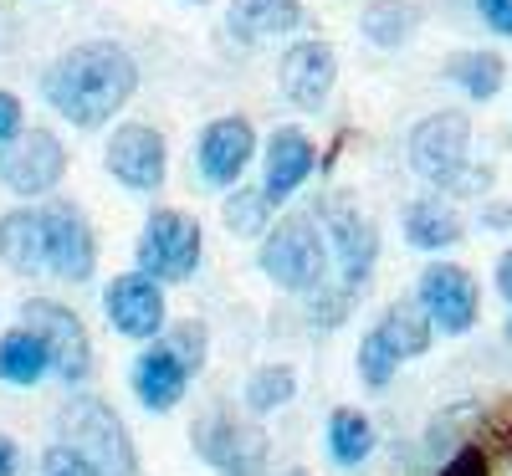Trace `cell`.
<instances>
[{
	"instance_id": "cell-1",
	"label": "cell",
	"mask_w": 512,
	"mask_h": 476,
	"mask_svg": "<svg viewBox=\"0 0 512 476\" xmlns=\"http://www.w3.org/2000/svg\"><path fill=\"white\" fill-rule=\"evenodd\" d=\"M41 93L72 128H103L139 93V67L118 41H82L47 67Z\"/></svg>"
},
{
	"instance_id": "cell-2",
	"label": "cell",
	"mask_w": 512,
	"mask_h": 476,
	"mask_svg": "<svg viewBox=\"0 0 512 476\" xmlns=\"http://www.w3.org/2000/svg\"><path fill=\"white\" fill-rule=\"evenodd\" d=\"M410 169L451 195H482L492 185V169H472V118L451 108L410 128Z\"/></svg>"
},
{
	"instance_id": "cell-3",
	"label": "cell",
	"mask_w": 512,
	"mask_h": 476,
	"mask_svg": "<svg viewBox=\"0 0 512 476\" xmlns=\"http://www.w3.org/2000/svg\"><path fill=\"white\" fill-rule=\"evenodd\" d=\"M256 267L282 292H318L328 282V241H323L318 215H287V221H277V231L262 236Z\"/></svg>"
},
{
	"instance_id": "cell-4",
	"label": "cell",
	"mask_w": 512,
	"mask_h": 476,
	"mask_svg": "<svg viewBox=\"0 0 512 476\" xmlns=\"http://www.w3.org/2000/svg\"><path fill=\"white\" fill-rule=\"evenodd\" d=\"M57 430L82 461L98 466V476H134L139 471L134 441H128L123 420L103 400H67L57 415Z\"/></svg>"
},
{
	"instance_id": "cell-5",
	"label": "cell",
	"mask_w": 512,
	"mask_h": 476,
	"mask_svg": "<svg viewBox=\"0 0 512 476\" xmlns=\"http://www.w3.org/2000/svg\"><path fill=\"white\" fill-rule=\"evenodd\" d=\"M200 221H190L185 210H154L139 236V272L154 282H185L200 267Z\"/></svg>"
},
{
	"instance_id": "cell-6",
	"label": "cell",
	"mask_w": 512,
	"mask_h": 476,
	"mask_svg": "<svg viewBox=\"0 0 512 476\" xmlns=\"http://www.w3.org/2000/svg\"><path fill=\"white\" fill-rule=\"evenodd\" d=\"M318 226H323L328 251L338 256L344 287H349V292H359V287L369 282L374 262H379V231H374V221H369V215H364L354 200L328 195V200L318 205Z\"/></svg>"
},
{
	"instance_id": "cell-7",
	"label": "cell",
	"mask_w": 512,
	"mask_h": 476,
	"mask_svg": "<svg viewBox=\"0 0 512 476\" xmlns=\"http://www.w3.org/2000/svg\"><path fill=\"white\" fill-rule=\"evenodd\" d=\"M67 175V149L52 128H21L0 144V185L16 195H52Z\"/></svg>"
},
{
	"instance_id": "cell-8",
	"label": "cell",
	"mask_w": 512,
	"mask_h": 476,
	"mask_svg": "<svg viewBox=\"0 0 512 476\" xmlns=\"http://www.w3.org/2000/svg\"><path fill=\"white\" fill-rule=\"evenodd\" d=\"M21 318H26V328L41 333V343L52 349V369L67 384H82L93 374V338H88V328H82V318L72 308H62V302H52V297H31L21 308Z\"/></svg>"
},
{
	"instance_id": "cell-9",
	"label": "cell",
	"mask_w": 512,
	"mask_h": 476,
	"mask_svg": "<svg viewBox=\"0 0 512 476\" xmlns=\"http://www.w3.org/2000/svg\"><path fill=\"white\" fill-rule=\"evenodd\" d=\"M103 164H108V175L123 185V190H134V195H154L169 175V149H164V134L149 123H123L113 128V139L103 149Z\"/></svg>"
},
{
	"instance_id": "cell-10",
	"label": "cell",
	"mask_w": 512,
	"mask_h": 476,
	"mask_svg": "<svg viewBox=\"0 0 512 476\" xmlns=\"http://www.w3.org/2000/svg\"><path fill=\"white\" fill-rule=\"evenodd\" d=\"M195 451L221 476H267L262 425H246V420H231V415H205L195 425Z\"/></svg>"
},
{
	"instance_id": "cell-11",
	"label": "cell",
	"mask_w": 512,
	"mask_h": 476,
	"mask_svg": "<svg viewBox=\"0 0 512 476\" xmlns=\"http://www.w3.org/2000/svg\"><path fill=\"white\" fill-rule=\"evenodd\" d=\"M415 302L441 333H472L477 313H482V292H477V277L456 267V262H436L420 272V287H415Z\"/></svg>"
},
{
	"instance_id": "cell-12",
	"label": "cell",
	"mask_w": 512,
	"mask_h": 476,
	"mask_svg": "<svg viewBox=\"0 0 512 476\" xmlns=\"http://www.w3.org/2000/svg\"><path fill=\"white\" fill-rule=\"evenodd\" d=\"M41 231H47V267L62 282H88L98 267V236L88 226V215L67 200L41 205Z\"/></svg>"
},
{
	"instance_id": "cell-13",
	"label": "cell",
	"mask_w": 512,
	"mask_h": 476,
	"mask_svg": "<svg viewBox=\"0 0 512 476\" xmlns=\"http://www.w3.org/2000/svg\"><path fill=\"white\" fill-rule=\"evenodd\" d=\"M256 159V128L236 113L216 118V123H205V134H200V149H195V164H200V180L205 185H216V190H231L241 175H246V164Z\"/></svg>"
},
{
	"instance_id": "cell-14",
	"label": "cell",
	"mask_w": 512,
	"mask_h": 476,
	"mask_svg": "<svg viewBox=\"0 0 512 476\" xmlns=\"http://www.w3.org/2000/svg\"><path fill=\"white\" fill-rule=\"evenodd\" d=\"M103 313L123 338H154L164 328V292L149 272H123L103 292Z\"/></svg>"
},
{
	"instance_id": "cell-15",
	"label": "cell",
	"mask_w": 512,
	"mask_h": 476,
	"mask_svg": "<svg viewBox=\"0 0 512 476\" xmlns=\"http://www.w3.org/2000/svg\"><path fill=\"white\" fill-rule=\"evenodd\" d=\"M277 82H282L287 103L323 108V98L333 93V82H338L333 47H328V41H297V47H287L282 62H277Z\"/></svg>"
},
{
	"instance_id": "cell-16",
	"label": "cell",
	"mask_w": 512,
	"mask_h": 476,
	"mask_svg": "<svg viewBox=\"0 0 512 476\" xmlns=\"http://www.w3.org/2000/svg\"><path fill=\"white\" fill-rule=\"evenodd\" d=\"M313 164H318V149L313 139L303 134V128H277V134L267 139V180H262V195L272 205L292 200L297 190H303V180L313 175Z\"/></svg>"
},
{
	"instance_id": "cell-17",
	"label": "cell",
	"mask_w": 512,
	"mask_h": 476,
	"mask_svg": "<svg viewBox=\"0 0 512 476\" xmlns=\"http://www.w3.org/2000/svg\"><path fill=\"white\" fill-rule=\"evenodd\" d=\"M185 384H190V369L175 354V343H154V349L139 354V364H134V395L149 410H175L185 400Z\"/></svg>"
},
{
	"instance_id": "cell-18",
	"label": "cell",
	"mask_w": 512,
	"mask_h": 476,
	"mask_svg": "<svg viewBox=\"0 0 512 476\" xmlns=\"http://www.w3.org/2000/svg\"><path fill=\"white\" fill-rule=\"evenodd\" d=\"M303 21H308L303 0H231V16H226L231 36L236 41H251V47H256V41L292 36Z\"/></svg>"
},
{
	"instance_id": "cell-19",
	"label": "cell",
	"mask_w": 512,
	"mask_h": 476,
	"mask_svg": "<svg viewBox=\"0 0 512 476\" xmlns=\"http://www.w3.org/2000/svg\"><path fill=\"white\" fill-rule=\"evenodd\" d=\"M0 262H6L11 272H21V277L47 267V231H41V210L0 215Z\"/></svg>"
},
{
	"instance_id": "cell-20",
	"label": "cell",
	"mask_w": 512,
	"mask_h": 476,
	"mask_svg": "<svg viewBox=\"0 0 512 476\" xmlns=\"http://www.w3.org/2000/svg\"><path fill=\"white\" fill-rule=\"evenodd\" d=\"M47 374H52V349L41 343L36 328H11L6 338H0V379H6V384L31 389Z\"/></svg>"
},
{
	"instance_id": "cell-21",
	"label": "cell",
	"mask_w": 512,
	"mask_h": 476,
	"mask_svg": "<svg viewBox=\"0 0 512 476\" xmlns=\"http://www.w3.org/2000/svg\"><path fill=\"white\" fill-rule=\"evenodd\" d=\"M379 338L390 343V349L400 354V364H405V359H420L425 349H431L436 323H431V313H425L420 302H390L384 318H379Z\"/></svg>"
},
{
	"instance_id": "cell-22",
	"label": "cell",
	"mask_w": 512,
	"mask_h": 476,
	"mask_svg": "<svg viewBox=\"0 0 512 476\" xmlns=\"http://www.w3.org/2000/svg\"><path fill=\"white\" fill-rule=\"evenodd\" d=\"M405 236H410V246H420V251H446V246L461 241V215H456L441 195H425V200H415V205L405 210Z\"/></svg>"
},
{
	"instance_id": "cell-23",
	"label": "cell",
	"mask_w": 512,
	"mask_h": 476,
	"mask_svg": "<svg viewBox=\"0 0 512 476\" xmlns=\"http://www.w3.org/2000/svg\"><path fill=\"white\" fill-rule=\"evenodd\" d=\"M446 77L472 103H492L507 82V62L497 52H456V57H446Z\"/></svg>"
},
{
	"instance_id": "cell-24",
	"label": "cell",
	"mask_w": 512,
	"mask_h": 476,
	"mask_svg": "<svg viewBox=\"0 0 512 476\" xmlns=\"http://www.w3.org/2000/svg\"><path fill=\"white\" fill-rule=\"evenodd\" d=\"M369 451H374V425H369V415H359V410H333V420H328V456H333L338 466H359V461H369Z\"/></svg>"
},
{
	"instance_id": "cell-25",
	"label": "cell",
	"mask_w": 512,
	"mask_h": 476,
	"mask_svg": "<svg viewBox=\"0 0 512 476\" xmlns=\"http://www.w3.org/2000/svg\"><path fill=\"white\" fill-rule=\"evenodd\" d=\"M415 26H420V11L410 0H374L364 11V36L374 47H400V41L415 36Z\"/></svg>"
},
{
	"instance_id": "cell-26",
	"label": "cell",
	"mask_w": 512,
	"mask_h": 476,
	"mask_svg": "<svg viewBox=\"0 0 512 476\" xmlns=\"http://www.w3.org/2000/svg\"><path fill=\"white\" fill-rule=\"evenodd\" d=\"M297 395V374L287 364H267L246 379V410L251 415H267V410H282L287 400Z\"/></svg>"
},
{
	"instance_id": "cell-27",
	"label": "cell",
	"mask_w": 512,
	"mask_h": 476,
	"mask_svg": "<svg viewBox=\"0 0 512 476\" xmlns=\"http://www.w3.org/2000/svg\"><path fill=\"white\" fill-rule=\"evenodd\" d=\"M226 226H231V236H267V221H272V200L262 195V190H241L236 185V195H226Z\"/></svg>"
},
{
	"instance_id": "cell-28",
	"label": "cell",
	"mask_w": 512,
	"mask_h": 476,
	"mask_svg": "<svg viewBox=\"0 0 512 476\" xmlns=\"http://www.w3.org/2000/svg\"><path fill=\"white\" fill-rule=\"evenodd\" d=\"M395 369H400V354H395L390 343L379 338V328H374V333L359 343V379H364L369 389H384V384L395 379Z\"/></svg>"
},
{
	"instance_id": "cell-29",
	"label": "cell",
	"mask_w": 512,
	"mask_h": 476,
	"mask_svg": "<svg viewBox=\"0 0 512 476\" xmlns=\"http://www.w3.org/2000/svg\"><path fill=\"white\" fill-rule=\"evenodd\" d=\"M482 451L487 456H512V395L497 400L492 410H482Z\"/></svg>"
},
{
	"instance_id": "cell-30",
	"label": "cell",
	"mask_w": 512,
	"mask_h": 476,
	"mask_svg": "<svg viewBox=\"0 0 512 476\" xmlns=\"http://www.w3.org/2000/svg\"><path fill=\"white\" fill-rule=\"evenodd\" d=\"M41 476H98V466L82 461L72 446H52L47 456H41Z\"/></svg>"
},
{
	"instance_id": "cell-31",
	"label": "cell",
	"mask_w": 512,
	"mask_h": 476,
	"mask_svg": "<svg viewBox=\"0 0 512 476\" xmlns=\"http://www.w3.org/2000/svg\"><path fill=\"white\" fill-rule=\"evenodd\" d=\"M169 343H175V354L185 359V369H190V374L205 364V328H200V323H185V328H175V338H169Z\"/></svg>"
},
{
	"instance_id": "cell-32",
	"label": "cell",
	"mask_w": 512,
	"mask_h": 476,
	"mask_svg": "<svg viewBox=\"0 0 512 476\" xmlns=\"http://www.w3.org/2000/svg\"><path fill=\"white\" fill-rule=\"evenodd\" d=\"M441 476H492V456H487L482 446H461V451L441 466Z\"/></svg>"
},
{
	"instance_id": "cell-33",
	"label": "cell",
	"mask_w": 512,
	"mask_h": 476,
	"mask_svg": "<svg viewBox=\"0 0 512 476\" xmlns=\"http://www.w3.org/2000/svg\"><path fill=\"white\" fill-rule=\"evenodd\" d=\"M21 128H26V118H21V98L0 88V144H6V139H16Z\"/></svg>"
},
{
	"instance_id": "cell-34",
	"label": "cell",
	"mask_w": 512,
	"mask_h": 476,
	"mask_svg": "<svg viewBox=\"0 0 512 476\" xmlns=\"http://www.w3.org/2000/svg\"><path fill=\"white\" fill-rule=\"evenodd\" d=\"M477 11L497 36H512V0H477Z\"/></svg>"
},
{
	"instance_id": "cell-35",
	"label": "cell",
	"mask_w": 512,
	"mask_h": 476,
	"mask_svg": "<svg viewBox=\"0 0 512 476\" xmlns=\"http://www.w3.org/2000/svg\"><path fill=\"white\" fill-rule=\"evenodd\" d=\"M497 292L512 302V246L502 251V262H497Z\"/></svg>"
},
{
	"instance_id": "cell-36",
	"label": "cell",
	"mask_w": 512,
	"mask_h": 476,
	"mask_svg": "<svg viewBox=\"0 0 512 476\" xmlns=\"http://www.w3.org/2000/svg\"><path fill=\"white\" fill-rule=\"evenodd\" d=\"M482 221H487L492 231H507V226H512V205H487Z\"/></svg>"
},
{
	"instance_id": "cell-37",
	"label": "cell",
	"mask_w": 512,
	"mask_h": 476,
	"mask_svg": "<svg viewBox=\"0 0 512 476\" xmlns=\"http://www.w3.org/2000/svg\"><path fill=\"white\" fill-rule=\"evenodd\" d=\"M16 461H21V456H16V441L0 436V476H16Z\"/></svg>"
},
{
	"instance_id": "cell-38",
	"label": "cell",
	"mask_w": 512,
	"mask_h": 476,
	"mask_svg": "<svg viewBox=\"0 0 512 476\" xmlns=\"http://www.w3.org/2000/svg\"><path fill=\"white\" fill-rule=\"evenodd\" d=\"M185 6H210V0H185Z\"/></svg>"
},
{
	"instance_id": "cell-39",
	"label": "cell",
	"mask_w": 512,
	"mask_h": 476,
	"mask_svg": "<svg viewBox=\"0 0 512 476\" xmlns=\"http://www.w3.org/2000/svg\"><path fill=\"white\" fill-rule=\"evenodd\" d=\"M287 476H308V471H287Z\"/></svg>"
},
{
	"instance_id": "cell-40",
	"label": "cell",
	"mask_w": 512,
	"mask_h": 476,
	"mask_svg": "<svg viewBox=\"0 0 512 476\" xmlns=\"http://www.w3.org/2000/svg\"><path fill=\"white\" fill-rule=\"evenodd\" d=\"M507 333H512V318H507Z\"/></svg>"
}]
</instances>
